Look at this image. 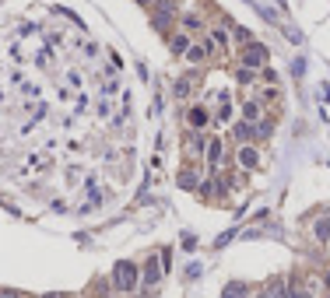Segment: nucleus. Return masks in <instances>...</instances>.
Returning <instances> with one entry per match:
<instances>
[{
	"label": "nucleus",
	"instance_id": "1",
	"mask_svg": "<svg viewBox=\"0 0 330 298\" xmlns=\"http://www.w3.org/2000/svg\"><path fill=\"white\" fill-rule=\"evenodd\" d=\"M113 281H116L119 291H133V288H137V267H133L130 260H119L113 267Z\"/></svg>",
	"mask_w": 330,
	"mask_h": 298
},
{
	"label": "nucleus",
	"instance_id": "2",
	"mask_svg": "<svg viewBox=\"0 0 330 298\" xmlns=\"http://www.w3.org/2000/svg\"><path fill=\"white\" fill-rule=\"evenodd\" d=\"M267 56H271V53H267V46H260V42H249V46L243 49V63H246L249 70H257V67L267 63Z\"/></svg>",
	"mask_w": 330,
	"mask_h": 298
},
{
	"label": "nucleus",
	"instance_id": "3",
	"mask_svg": "<svg viewBox=\"0 0 330 298\" xmlns=\"http://www.w3.org/2000/svg\"><path fill=\"white\" fill-rule=\"evenodd\" d=\"M158 281H162V263H158V256H151V260L144 263V284H148V288H155Z\"/></svg>",
	"mask_w": 330,
	"mask_h": 298
},
{
	"label": "nucleus",
	"instance_id": "4",
	"mask_svg": "<svg viewBox=\"0 0 330 298\" xmlns=\"http://www.w3.org/2000/svg\"><path fill=\"white\" fill-rule=\"evenodd\" d=\"M260 298H288V295H284V281H271V284L264 288Z\"/></svg>",
	"mask_w": 330,
	"mask_h": 298
},
{
	"label": "nucleus",
	"instance_id": "5",
	"mask_svg": "<svg viewBox=\"0 0 330 298\" xmlns=\"http://www.w3.org/2000/svg\"><path fill=\"white\" fill-rule=\"evenodd\" d=\"M257 151H253V147H243V151H239V165H243V169H253V165H257Z\"/></svg>",
	"mask_w": 330,
	"mask_h": 298
},
{
	"label": "nucleus",
	"instance_id": "6",
	"mask_svg": "<svg viewBox=\"0 0 330 298\" xmlns=\"http://www.w3.org/2000/svg\"><path fill=\"white\" fill-rule=\"evenodd\" d=\"M218 158H221V141H211V147H207V161H211V169L218 165Z\"/></svg>",
	"mask_w": 330,
	"mask_h": 298
},
{
	"label": "nucleus",
	"instance_id": "7",
	"mask_svg": "<svg viewBox=\"0 0 330 298\" xmlns=\"http://www.w3.org/2000/svg\"><path fill=\"white\" fill-rule=\"evenodd\" d=\"M197 183H200V179H197V172H183V175H179V186H183V189L197 186Z\"/></svg>",
	"mask_w": 330,
	"mask_h": 298
},
{
	"label": "nucleus",
	"instance_id": "8",
	"mask_svg": "<svg viewBox=\"0 0 330 298\" xmlns=\"http://www.w3.org/2000/svg\"><path fill=\"white\" fill-rule=\"evenodd\" d=\"M204 123H207V112L204 109H193L190 112V126H204Z\"/></svg>",
	"mask_w": 330,
	"mask_h": 298
},
{
	"label": "nucleus",
	"instance_id": "9",
	"mask_svg": "<svg viewBox=\"0 0 330 298\" xmlns=\"http://www.w3.org/2000/svg\"><path fill=\"white\" fill-rule=\"evenodd\" d=\"M316 238H320V242L330 238V221H316Z\"/></svg>",
	"mask_w": 330,
	"mask_h": 298
},
{
	"label": "nucleus",
	"instance_id": "10",
	"mask_svg": "<svg viewBox=\"0 0 330 298\" xmlns=\"http://www.w3.org/2000/svg\"><path fill=\"white\" fill-rule=\"evenodd\" d=\"M176 95H179V98L190 95V78H179V81H176Z\"/></svg>",
	"mask_w": 330,
	"mask_h": 298
},
{
	"label": "nucleus",
	"instance_id": "11",
	"mask_svg": "<svg viewBox=\"0 0 330 298\" xmlns=\"http://www.w3.org/2000/svg\"><path fill=\"white\" fill-rule=\"evenodd\" d=\"M172 49H176V53H186L190 46H186V39H183V35H176V39H172Z\"/></svg>",
	"mask_w": 330,
	"mask_h": 298
},
{
	"label": "nucleus",
	"instance_id": "12",
	"mask_svg": "<svg viewBox=\"0 0 330 298\" xmlns=\"http://www.w3.org/2000/svg\"><path fill=\"white\" fill-rule=\"evenodd\" d=\"M239 295H243V284H229L225 288V298H239Z\"/></svg>",
	"mask_w": 330,
	"mask_h": 298
},
{
	"label": "nucleus",
	"instance_id": "13",
	"mask_svg": "<svg viewBox=\"0 0 330 298\" xmlns=\"http://www.w3.org/2000/svg\"><path fill=\"white\" fill-rule=\"evenodd\" d=\"M186 56H190V60H204V49H200V46H190Z\"/></svg>",
	"mask_w": 330,
	"mask_h": 298
},
{
	"label": "nucleus",
	"instance_id": "14",
	"mask_svg": "<svg viewBox=\"0 0 330 298\" xmlns=\"http://www.w3.org/2000/svg\"><path fill=\"white\" fill-rule=\"evenodd\" d=\"M186 277H190V281L200 277V263H190V267H186Z\"/></svg>",
	"mask_w": 330,
	"mask_h": 298
},
{
	"label": "nucleus",
	"instance_id": "15",
	"mask_svg": "<svg viewBox=\"0 0 330 298\" xmlns=\"http://www.w3.org/2000/svg\"><path fill=\"white\" fill-rule=\"evenodd\" d=\"M232 235H235V228H229V232H225V235H218V242H214V246L221 249V246H225V242H229V238H232Z\"/></svg>",
	"mask_w": 330,
	"mask_h": 298
},
{
	"label": "nucleus",
	"instance_id": "16",
	"mask_svg": "<svg viewBox=\"0 0 330 298\" xmlns=\"http://www.w3.org/2000/svg\"><path fill=\"white\" fill-rule=\"evenodd\" d=\"M243 112H246V119H257V116H260V109H257V106H253V102H249V106H246Z\"/></svg>",
	"mask_w": 330,
	"mask_h": 298
},
{
	"label": "nucleus",
	"instance_id": "17",
	"mask_svg": "<svg viewBox=\"0 0 330 298\" xmlns=\"http://www.w3.org/2000/svg\"><path fill=\"white\" fill-rule=\"evenodd\" d=\"M235 133H239V137H253V133H257V130H253V126H246V123H243V126H239Z\"/></svg>",
	"mask_w": 330,
	"mask_h": 298
},
{
	"label": "nucleus",
	"instance_id": "18",
	"mask_svg": "<svg viewBox=\"0 0 330 298\" xmlns=\"http://www.w3.org/2000/svg\"><path fill=\"white\" fill-rule=\"evenodd\" d=\"M0 298H21L18 291H0Z\"/></svg>",
	"mask_w": 330,
	"mask_h": 298
},
{
	"label": "nucleus",
	"instance_id": "19",
	"mask_svg": "<svg viewBox=\"0 0 330 298\" xmlns=\"http://www.w3.org/2000/svg\"><path fill=\"white\" fill-rule=\"evenodd\" d=\"M288 298H309V295H302V291H292V295H288Z\"/></svg>",
	"mask_w": 330,
	"mask_h": 298
},
{
	"label": "nucleus",
	"instance_id": "20",
	"mask_svg": "<svg viewBox=\"0 0 330 298\" xmlns=\"http://www.w3.org/2000/svg\"><path fill=\"white\" fill-rule=\"evenodd\" d=\"M42 298H64V295H42Z\"/></svg>",
	"mask_w": 330,
	"mask_h": 298
},
{
	"label": "nucleus",
	"instance_id": "21",
	"mask_svg": "<svg viewBox=\"0 0 330 298\" xmlns=\"http://www.w3.org/2000/svg\"><path fill=\"white\" fill-rule=\"evenodd\" d=\"M137 4H151V0H137Z\"/></svg>",
	"mask_w": 330,
	"mask_h": 298
},
{
	"label": "nucleus",
	"instance_id": "22",
	"mask_svg": "<svg viewBox=\"0 0 330 298\" xmlns=\"http://www.w3.org/2000/svg\"><path fill=\"white\" fill-rule=\"evenodd\" d=\"M327 284H330V274H327Z\"/></svg>",
	"mask_w": 330,
	"mask_h": 298
}]
</instances>
